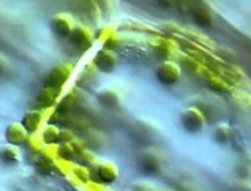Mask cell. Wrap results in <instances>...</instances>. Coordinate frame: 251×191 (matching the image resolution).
Masks as SVG:
<instances>
[{"label": "cell", "mask_w": 251, "mask_h": 191, "mask_svg": "<svg viewBox=\"0 0 251 191\" xmlns=\"http://www.w3.org/2000/svg\"><path fill=\"white\" fill-rule=\"evenodd\" d=\"M72 179L77 183V186H82L87 184L90 180V171L83 165H75L72 173L69 175Z\"/></svg>", "instance_id": "17"}, {"label": "cell", "mask_w": 251, "mask_h": 191, "mask_svg": "<svg viewBox=\"0 0 251 191\" xmlns=\"http://www.w3.org/2000/svg\"><path fill=\"white\" fill-rule=\"evenodd\" d=\"M192 17L199 26H209L213 23V14L203 6H197L192 10Z\"/></svg>", "instance_id": "15"}, {"label": "cell", "mask_w": 251, "mask_h": 191, "mask_svg": "<svg viewBox=\"0 0 251 191\" xmlns=\"http://www.w3.org/2000/svg\"><path fill=\"white\" fill-rule=\"evenodd\" d=\"M131 191H153V189L151 188L150 185H147V184H136L132 187Z\"/></svg>", "instance_id": "25"}, {"label": "cell", "mask_w": 251, "mask_h": 191, "mask_svg": "<svg viewBox=\"0 0 251 191\" xmlns=\"http://www.w3.org/2000/svg\"><path fill=\"white\" fill-rule=\"evenodd\" d=\"M75 71V65L72 62H63L54 66L45 77V85L61 89L70 79Z\"/></svg>", "instance_id": "3"}, {"label": "cell", "mask_w": 251, "mask_h": 191, "mask_svg": "<svg viewBox=\"0 0 251 191\" xmlns=\"http://www.w3.org/2000/svg\"><path fill=\"white\" fill-rule=\"evenodd\" d=\"M76 154L75 148L73 144V142H62L59 145V156L61 159L70 160L72 161V158Z\"/></svg>", "instance_id": "21"}, {"label": "cell", "mask_w": 251, "mask_h": 191, "mask_svg": "<svg viewBox=\"0 0 251 191\" xmlns=\"http://www.w3.org/2000/svg\"><path fill=\"white\" fill-rule=\"evenodd\" d=\"M160 2L166 7H173L177 3V0H160Z\"/></svg>", "instance_id": "26"}, {"label": "cell", "mask_w": 251, "mask_h": 191, "mask_svg": "<svg viewBox=\"0 0 251 191\" xmlns=\"http://www.w3.org/2000/svg\"><path fill=\"white\" fill-rule=\"evenodd\" d=\"M230 137H231V130L226 123L219 124L214 130V139L219 144H225L228 142Z\"/></svg>", "instance_id": "19"}, {"label": "cell", "mask_w": 251, "mask_h": 191, "mask_svg": "<svg viewBox=\"0 0 251 191\" xmlns=\"http://www.w3.org/2000/svg\"><path fill=\"white\" fill-rule=\"evenodd\" d=\"M205 123V115L197 107H187L180 114V124L186 132L197 133L203 129Z\"/></svg>", "instance_id": "2"}, {"label": "cell", "mask_w": 251, "mask_h": 191, "mask_svg": "<svg viewBox=\"0 0 251 191\" xmlns=\"http://www.w3.org/2000/svg\"><path fill=\"white\" fill-rule=\"evenodd\" d=\"M142 166L148 171L156 170L160 166V157L157 152L147 151L141 158Z\"/></svg>", "instance_id": "18"}, {"label": "cell", "mask_w": 251, "mask_h": 191, "mask_svg": "<svg viewBox=\"0 0 251 191\" xmlns=\"http://www.w3.org/2000/svg\"><path fill=\"white\" fill-rule=\"evenodd\" d=\"M30 133L22 121H13L5 129V138L8 143L21 145L27 142Z\"/></svg>", "instance_id": "7"}, {"label": "cell", "mask_w": 251, "mask_h": 191, "mask_svg": "<svg viewBox=\"0 0 251 191\" xmlns=\"http://www.w3.org/2000/svg\"><path fill=\"white\" fill-rule=\"evenodd\" d=\"M1 158L8 164H17L22 160V152L19 145L5 143L1 146Z\"/></svg>", "instance_id": "12"}, {"label": "cell", "mask_w": 251, "mask_h": 191, "mask_svg": "<svg viewBox=\"0 0 251 191\" xmlns=\"http://www.w3.org/2000/svg\"><path fill=\"white\" fill-rule=\"evenodd\" d=\"M105 191H108V190H105Z\"/></svg>", "instance_id": "27"}, {"label": "cell", "mask_w": 251, "mask_h": 191, "mask_svg": "<svg viewBox=\"0 0 251 191\" xmlns=\"http://www.w3.org/2000/svg\"><path fill=\"white\" fill-rule=\"evenodd\" d=\"M85 191H105L104 187L99 182L89 181L87 184L84 185Z\"/></svg>", "instance_id": "24"}, {"label": "cell", "mask_w": 251, "mask_h": 191, "mask_svg": "<svg viewBox=\"0 0 251 191\" xmlns=\"http://www.w3.org/2000/svg\"><path fill=\"white\" fill-rule=\"evenodd\" d=\"M51 25L54 32L60 36H69L75 26L72 17L66 14L55 16L51 22Z\"/></svg>", "instance_id": "10"}, {"label": "cell", "mask_w": 251, "mask_h": 191, "mask_svg": "<svg viewBox=\"0 0 251 191\" xmlns=\"http://www.w3.org/2000/svg\"><path fill=\"white\" fill-rule=\"evenodd\" d=\"M181 76L180 66L172 60H166L162 62L156 70V77L159 82L172 85L178 81Z\"/></svg>", "instance_id": "4"}, {"label": "cell", "mask_w": 251, "mask_h": 191, "mask_svg": "<svg viewBox=\"0 0 251 191\" xmlns=\"http://www.w3.org/2000/svg\"><path fill=\"white\" fill-rule=\"evenodd\" d=\"M56 113L55 106L49 108H38L25 112L22 118V122L29 133L40 131L47 121Z\"/></svg>", "instance_id": "1"}, {"label": "cell", "mask_w": 251, "mask_h": 191, "mask_svg": "<svg viewBox=\"0 0 251 191\" xmlns=\"http://www.w3.org/2000/svg\"><path fill=\"white\" fill-rule=\"evenodd\" d=\"M69 40L78 50L86 51L93 44L94 34L87 26L75 25L69 35Z\"/></svg>", "instance_id": "6"}, {"label": "cell", "mask_w": 251, "mask_h": 191, "mask_svg": "<svg viewBox=\"0 0 251 191\" xmlns=\"http://www.w3.org/2000/svg\"><path fill=\"white\" fill-rule=\"evenodd\" d=\"M118 64V55L114 49L102 47L99 49L94 58L93 66L101 72L110 73L112 72Z\"/></svg>", "instance_id": "5"}, {"label": "cell", "mask_w": 251, "mask_h": 191, "mask_svg": "<svg viewBox=\"0 0 251 191\" xmlns=\"http://www.w3.org/2000/svg\"><path fill=\"white\" fill-rule=\"evenodd\" d=\"M40 133L44 142L47 144H56L60 142L62 129L53 123H47L41 130Z\"/></svg>", "instance_id": "16"}, {"label": "cell", "mask_w": 251, "mask_h": 191, "mask_svg": "<svg viewBox=\"0 0 251 191\" xmlns=\"http://www.w3.org/2000/svg\"><path fill=\"white\" fill-rule=\"evenodd\" d=\"M35 167H36L38 172H40L41 174H44V175L50 174L52 172L53 168L55 167L53 162H50L44 158H40V160L37 161Z\"/></svg>", "instance_id": "23"}, {"label": "cell", "mask_w": 251, "mask_h": 191, "mask_svg": "<svg viewBox=\"0 0 251 191\" xmlns=\"http://www.w3.org/2000/svg\"><path fill=\"white\" fill-rule=\"evenodd\" d=\"M208 83L210 87L216 91L222 92L228 90V85L226 84V82L217 75H210L208 77Z\"/></svg>", "instance_id": "22"}, {"label": "cell", "mask_w": 251, "mask_h": 191, "mask_svg": "<svg viewBox=\"0 0 251 191\" xmlns=\"http://www.w3.org/2000/svg\"><path fill=\"white\" fill-rule=\"evenodd\" d=\"M98 40L101 42L103 47L114 49L118 43V33L113 27H104L98 32Z\"/></svg>", "instance_id": "14"}, {"label": "cell", "mask_w": 251, "mask_h": 191, "mask_svg": "<svg viewBox=\"0 0 251 191\" xmlns=\"http://www.w3.org/2000/svg\"><path fill=\"white\" fill-rule=\"evenodd\" d=\"M77 101V95L75 90H70L60 98L55 105V111L59 115H67L75 106Z\"/></svg>", "instance_id": "11"}, {"label": "cell", "mask_w": 251, "mask_h": 191, "mask_svg": "<svg viewBox=\"0 0 251 191\" xmlns=\"http://www.w3.org/2000/svg\"><path fill=\"white\" fill-rule=\"evenodd\" d=\"M97 99L103 107L108 109H114L120 104V95L112 88L101 90L97 95Z\"/></svg>", "instance_id": "13"}, {"label": "cell", "mask_w": 251, "mask_h": 191, "mask_svg": "<svg viewBox=\"0 0 251 191\" xmlns=\"http://www.w3.org/2000/svg\"><path fill=\"white\" fill-rule=\"evenodd\" d=\"M95 171L98 179L102 183H112L119 175V169L116 164L108 160H102L96 163Z\"/></svg>", "instance_id": "8"}, {"label": "cell", "mask_w": 251, "mask_h": 191, "mask_svg": "<svg viewBox=\"0 0 251 191\" xmlns=\"http://www.w3.org/2000/svg\"><path fill=\"white\" fill-rule=\"evenodd\" d=\"M60 95V89L44 85L36 96V103L38 108H49L55 106L58 96Z\"/></svg>", "instance_id": "9"}, {"label": "cell", "mask_w": 251, "mask_h": 191, "mask_svg": "<svg viewBox=\"0 0 251 191\" xmlns=\"http://www.w3.org/2000/svg\"><path fill=\"white\" fill-rule=\"evenodd\" d=\"M27 144H28L30 150H32L33 152H38V153H40L46 146V143L44 142L40 131L30 133L28 140H27Z\"/></svg>", "instance_id": "20"}]
</instances>
